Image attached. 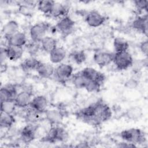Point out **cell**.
<instances>
[{
	"instance_id": "7402d4cb",
	"label": "cell",
	"mask_w": 148,
	"mask_h": 148,
	"mask_svg": "<svg viewBox=\"0 0 148 148\" xmlns=\"http://www.w3.org/2000/svg\"><path fill=\"white\" fill-rule=\"evenodd\" d=\"M143 110L139 106H135L129 108L125 113V117L129 120L135 121L139 120L143 116Z\"/></svg>"
},
{
	"instance_id": "cb8c5ba5",
	"label": "cell",
	"mask_w": 148,
	"mask_h": 148,
	"mask_svg": "<svg viewBox=\"0 0 148 148\" xmlns=\"http://www.w3.org/2000/svg\"><path fill=\"white\" fill-rule=\"evenodd\" d=\"M15 122V119L12 114L1 112L0 126L2 128H10Z\"/></svg>"
},
{
	"instance_id": "44dd1931",
	"label": "cell",
	"mask_w": 148,
	"mask_h": 148,
	"mask_svg": "<svg viewBox=\"0 0 148 148\" xmlns=\"http://www.w3.org/2000/svg\"><path fill=\"white\" fill-rule=\"evenodd\" d=\"M50 60L54 64L61 62L66 56V50L62 47H57L50 53Z\"/></svg>"
},
{
	"instance_id": "836d02e7",
	"label": "cell",
	"mask_w": 148,
	"mask_h": 148,
	"mask_svg": "<svg viewBox=\"0 0 148 148\" xmlns=\"http://www.w3.org/2000/svg\"><path fill=\"white\" fill-rule=\"evenodd\" d=\"M102 84L95 80H88L84 88L88 92H98Z\"/></svg>"
},
{
	"instance_id": "3957f363",
	"label": "cell",
	"mask_w": 148,
	"mask_h": 148,
	"mask_svg": "<svg viewBox=\"0 0 148 148\" xmlns=\"http://www.w3.org/2000/svg\"><path fill=\"white\" fill-rule=\"evenodd\" d=\"M113 62L119 70H125L131 66L133 58L130 53L127 51L115 53L113 54Z\"/></svg>"
},
{
	"instance_id": "1f68e13d",
	"label": "cell",
	"mask_w": 148,
	"mask_h": 148,
	"mask_svg": "<svg viewBox=\"0 0 148 148\" xmlns=\"http://www.w3.org/2000/svg\"><path fill=\"white\" fill-rule=\"evenodd\" d=\"M18 12L24 16L29 17L33 15L34 8L32 5L29 3L20 4L18 5Z\"/></svg>"
},
{
	"instance_id": "8fae6325",
	"label": "cell",
	"mask_w": 148,
	"mask_h": 148,
	"mask_svg": "<svg viewBox=\"0 0 148 148\" xmlns=\"http://www.w3.org/2000/svg\"><path fill=\"white\" fill-rule=\"evenodd\" d=\"M32 93L28 90H23L18 93L14 98L16 106L19 108H25L29 106L32 101Z\"/></svg>"
},
{
	"instance_id": "9a60e30c",
	"label": "cell",
	"mask_w": 148,
	"mask_h": 148,
	"mask_svg": "<svg viewBox=\"0 0 148 148\" xmlns=\"http://www.w3.org/2000/svg\"><path fill=\"white\" fill-rule=\"evenodd\" d=\"M147 14L136 17L132 22V27L145 35H147Z\"/></svg>"
},
{
	"instance_id": "d590c367",
	"label": "cell",
	"mask_w": 148,
	"mask_h": 148,
	"mask_svg": "<svg viewBox=\"0 0 148 148\" xmlns=\"http://www.w3.org/2000/svg\"><path fill=\"white\" fill-rule=\"evenodd\" d=\"M139 48L142 53L145 54L146 56H147L148 53V42L147 40L142 41L139 45Z\"/></svg>"
},
{
	"instance_id": "4316f807",
	"label": "cell",
	"mask_w": 148,
	"mask_h": 148,
	"mask_svg": "<svg viewBox=\"0 0 148 148\" xmlns=\"http://www.w3.org/2000/svg\"><path fill=\"white\" fill-rule=\"evenodd\" d=\"M54 3V1L50 0L39 1L38 2L37 5L38 9L39 11L45 14H50L53 9Z\"/></svg>"
},
{
	"instance_id": "ac0fdd59",
	"label": "cell",
	"mask_w": 148,
	"mask_h": 148,
	"mask_svg": "<svg viewBox=\"0 0 148 148\" xmlns=\"http://www.w3.org/2000/svg\"><path fill=\"white\" fill-rule=\"evenodd\" d=\"M5 51L7 58L12 61L20 59L23 54V49L22 47L8 46L7 47L5 48Z\"/></svg>"
},
{
	"instance_id": "7c38bea8",
	"label": "cell",
	"mask_w": 148,
	"mask_h": 148,
	"mask_svg": "<svg viewBox=\"0 0 148 148\" xmlns=\"http://www.w3.org/2000/svg\"><path fill=\"white\" fill-rule=\"evenodd\" d=\"M37 128V126L32 124V123L25 126L20 132L21 139L23 142L28 143L33 140L35 138Z\"/></svg>"
},
{
	"instance_id": "277c9868",
	"label": "cell",
	"mask_w": 148,
	"mask_h": 148,
	"mask_svg": "<svg viewBox=\"0 0 148 148\" xmlns=\"http://www.w3.org/2000/svg\"><path fill=\"white\" fill-rule=\"evenodd\" d=\"M50 25L47 23H39L32 25L30 28L29 34L32 40L35 43L40 42L46 36Z\"/></svg>"
},
{
	"instance_id": "d4e9b609",
	"label": "cell",
	"mask_w": 148,
	"mask_h": 148,
	"mask_svg": "<svg viewBox=\"0 0 148 148\" xmlns=\"http://www.w3.org/2000/svg\"><path fill=\"white\" fill-rule=\"evenodd\" d=\"M40 43L42 49L48 53H50L57 47V40L52 37L45 36Z\"/></svg>"
},
{
	"instance_id": "484cf974",
	"label": "cell",
	"mask_w": 148,
	"mask_h": 148,
	"mask_svg": "<svg viewBox=\"0 0 148 148\" xmlns=\"http://www.w3.org/2000/svg\"><path fill=\"white\" fill-rule=\"evenodd\" d=\"M41 61L34 57H29L24 60L21 64L22 69L25 71L36 70Z\"/></svg>"
},
{
	"instance_id": "83f0119b",
	"label": "cell",
	"mask_w": 148,
	"mask_h": 148,
	"mask_svg": "<svg viewBox=\"0 0 148 148\" xmlns=\"http://www.w3.org/2000/svg\"><path fill=\"white\" fill-rule=\"evenodd\" d=\"M88 81V80L83 76L80 71L75 73L72 76V83L77 88H84Z\"/></svg>"
},
{
	"instance_id": "30bf717a",
	"label": "cell",
	"mask_w": 148,
	"mask_h": 148,
	"mask_svg": "<svg viewBox=\"0 0 148 148\" xmlns=\"http://www.w3.org/2000/svg\"><path fill=\"white\" fill-rule=\"evenodd\" d=\"M80 72L83 76L88 80H95L102 84L106 79L103 73L92 68L87 67L84 68Z\"/></svg>"
},
{
	"instance_id": "6da1fadb",
	"label": "cell",
	"mask_w": 148,
	"mask_h": 148,
	"mask_svg": "<svg viewBox=\"0 0 148 148\" xmlns=\"http://www.w3.org/2000/svg\"><path fill=\"white\" fill-rule=\"evenodd\" d=\"M121 138L128 143L140 144L146 140L144 132L140 129L132 128L123 130L120 133Z\"/></svg>"
},
{
	"instance_id": "52a82bcc",
	"label": "cell",
	"mask_w": 148,
	"mask_h": 148,
	"mask_svg": "<svg viewBox=\"0 0 148 148\" xmlns=\"http://www.w3.org/2000/svg\"><path fill=\"white\" fill-rule=\"evenodd\" d=\"M75 26V21L68 16L61 18L56 25V28L63 35L66 36L72 32Z\"/></svg>"
},
{
	"instance_id": "2e32d148",
	"label": "cell",
	"mask_w": 148,
	"mask_h": 148,
	"mask_svg": "<svg viewBox=\"0 0 148 148\" xmlns=\"http://www.w3.org/2000/svg\"><path fill=\"white\" fill-rule=\"evenodd\" d=\"M7 40L8 46L23 47L26 43L27 38L24 33L18 31L17 33L7 39Z\"/></svg>"
},
{
	"instance_id": "9c48e42d",
	"label": "cell",
	"mask_w": 148,
	"mask_h": 148,
	"mask_svg": "<svg viewBox=\"0 0 148 148\" xmlns=\"http://www.w3.org/2000/svg\"><path fill=\"white\" fill-rule=\"evenodd\" d=\"M87 24L91 27H98L102 25L106 18L97 10H92L88 13L85 18Z\"/></svg>"
},
{
	"instance_id": "f546056e",
	"label": "cell",
	"mask_w": 148,
	"mask_h": 148,
	"mask_svg": "<svg viewBox=\"0 0 148 148\" xmlns=\"http://www.w3.org/2000/svg\"><path fill=\"white\" fill-rule=\"evenodd\" d=\"M16 106L14 99L1 102V112L12 114L15 110Z\"/></svg>"
},
{
	"instance_id": "ba28073f",
	"label": "cell",
	"mask_w": 148,
	"mask_h": 148,
	"mask_svg": "<svg viewBox=\"0 0 148 148\" xmlns=\"http://www.w3.org/2000/svg\"><path fill=\"white\" fill-rule=\"evenodd\" d=\"M113 54L108 51H97L94 53L93 59L100 68H103L113 61Z\"/></svg>"
},
{
	"instance_id": "5b68a950",
	"label": "cell",
	"mask_w": 148,
	"mask_h": 148,
	"mask_svg": "<svg viewBox=\"0 0 148 148\" xmlns=\"http://www.w3.org/2000/svg\"><path fill=\"white\" fill-rule=\"evenodd\" d=\"M67 136L65 130L60 127H52L47 132L45 136L42 138V140L46 142L53 143L57 141H62Z\"/></svg>"
},
{
	"instance_id": "5bb4252c",
	"label": "cell",
	"mask_w": 148,
	"mask_h": 148,
	"mask_svg": "<svg viewBox=\"0 0 148 148\" xmlns=\"http://www.w3.org/2000/svg\"><path fill=\"white\" fill-rule=\"evenodd\" d=\"M47 105L48 101L46 98L43 95H38L32 98L29 107L39 112L43 113L46 111Z\"/></svg>"
},
{
	"instance_id": "4dcf8cb0",
	"label": "cell",
	"mask_w": 148,
	"mask_h": 148,
	"mask_svg": "<svg viewBox=\"0 0 148 148\" xmlns=\"http://www.w3.org/2000/svg\"><path fill=\"white\" fill-rule=\"evenodd\" d=\"M41 113H42L39 112L30 108V109L28 110L25 115V119L28 122L32 124L39 120L40 118V114Z\"/></svg>"
},
{
	"instance_id": "8992f818",
	"label": "cell",
	"mask_w": 148,
	"mask_h": 148,
	"mask_svg": "<svg viewBox=\"0 0 148 148\" xmlns=\"http://www.w3.org/2000/svg\"><path fill=\"white\" fill-rule=\"evenodd\" d=\"M73 73V67L67 64H60L55 69L54 75L60 82H65L69 79Z\"/></svg>"
},
{
	"instance_id": "d6a6232c",
	"label": "cell",
	"mask_w": 148,
	"mask_h": 148,
	"mask_svg": "<svg viewBox=\"0 0 148 148\" xmlns=\"http://www.w3.org/2000/svg\"><path fill=\"white\" fill-rule=\"evenodd\" d=\"M71 59L77 64H80L85 61L86 55L83 51H75L70 54Z\"/></svg>"
},
{
	"instance_id": "603a6c76",
	"label": "cell",
	"mask_w": 148,
	"mask_h": 148,
	"mask_svg": "<svg viewBox=\"0 0 148 148\" xmlns=\"http://www.w3.org/2000/svg\"><path fill=\"white\" fill-rule=\"evenodd\" d=\"M68 9L63 4L55 2L50 15L53 17H61L68 16Z\"/></svg>"
},
{
	"instance_id": "7a4b0ae2",
	"label": "cell",
	"mask_w": 148,
	"mask_h": 148,
	"mask_svg": "<svg viewBox=\"0 0 148 148\" xmlns=\"http://www.w3.org/2000/svg\"><path fill=\"white\" fill-rule=\"evenodd\" d=\"M94 104L95 108L94 119L97 125L108 120L111 117V109L106 103L102 101H98Z\"/></svg>"
},
{
	"instance_id": "ffe728a7",
	"label": "cell",
	"mask_w": 148,
	"mask_h": 148,
	"mask_svg": "<svg viewBox=\"0 0 148 148\" xmlns=\"http://www.w3.org/2000/svg\"><path fill=\"white\" fill-rule=\"evenodd\" d=\"M18 31V24L14 20H10L6 23L2 29V32L7 39Z\"/></svg>"
},
{
	"instance_id": "e0dca14e",
	"label": "cell",
	"mask_w": 148,
	"mask_h": 148,
	"mask_svg": "<svg viewBox=\"0 0 148 148\" xmlns=\"http://www.w3.org/2000/svg\"><path fill=\"white\" fill-rule=\"evenodd\" d=\"M45 112L46 119L51 125L60 124L63 119V114L57 110H49Z\"/></svg>"
},
{
	"instance_id": "f1b7e54d",
	"label": "cell",
	"mask_w": 148,
	"mask_h": 148,
	"mask_svg": "<svg viewBox=\"0 0 148 148\" xmlns=\"http://www.w3.org/2000/svg\"><path fill=\"white\" fill-rule=\"evenodd\" d=\"M113 46L116 53L127 51L129 48L128 42L121 38H116L113 41Z\"/></svg>"
},
{
	"instance_id": "e575fe53",
	"label": "cell",
	"mask_w": 148,
	"mask_h": 148,
	"mask_svg": "<svg viewBox=\"0 0 148 148\" xmlns=\"http://www.w3.org/2000/svg\"><path fill=\"white\" fill-rule=\"evenodd\" d=\"M135 6L138 10L142 11L145 10L146 12L147 11V1H135L134 2Z\"/></svg>"
},
{
	"instance_id": "d6986e66",
	"label": "cell",
	"mask_w": 148,
	"mask_h": 148,
	"mask_svg": "<svg viewBox=\"0 0 148 148\" xmlns=\"http://www.w3.org/2000/svg\"><path fill=\"white\" fill-rule=\"evenodd\" d=\"M54 68L52 65L49 63L40 62L36 71L38 75L43 78L50 77L54 72Z\"/></svg>"
},
{
	"instance_id": "4fadbf2b",
	"label": "cell",
	"mask_w": 148,
	"mask_h": 148,
	"mask_svg": "<svg viewBox=\"0 0 148 148\" xmlns=\"http://www.w3.org/2000/svg\"><path fill=\"white\" fill-rule=\"evenodd\" d=\"M17 94L16 88L14 85L8 84L2 87L0 90L1 102L14 99Z\"/></svg>"
},
{
	"instance_id": "8d00e7d4",
	"label": "cell",
	"mask_w": 148,
	"mask_h": 148,
	"mask_svg": "<svg viewBox=\"0 0 148 148\" xmlns=\"http://www.w3.org/2000/svg\"><path fill=\"white\" fill-rule=\"evenodd\" d=\"M137 82L135 80H134V79H131V80H129L127 83H126V84H127V86L128 87V88H135L136 86H137Z\"/></svg>"
}]
</instances>
